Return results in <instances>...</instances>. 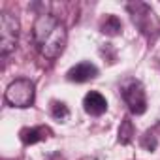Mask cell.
Segmentation results:
<instances>
[{
	"mask_svg": "<svg viewBox=\"0 0 160 160\" xmlns=\"http://www.w3.org/2000/svg\"><path fill=\"white\" fill-rule=\"evenodd\" d=\"M132 136H134L132 122H130L128 119H124V121H122V126H121V130H119V141H121V143H128V141L132 139Z\"/></svg>",
	"mask_w": 160,
	"mask_h": 160,
	"instance_id": "obj_11",
	"label": "cell"
},
{
	"mask_svg": "<svg viewBox=\"0 0 160 160\" xmlns=\"http://www.w3.org/2000/svg\"><path fill=\"white\" fill-rule=\"evenodd\" d=\"M83 109H85L89 115H92V117H100V115H104V113L108 111V100H106L100 92L91 91V92H87L85 98H83Z\"/></svg>",
	"mask_w": 160,
	"mask_h": 160,
	"instance_id": "obj_7",
	"label": "cell"
},
{
	"mask_svg": "<svg viewBox=\"0 0 160 160\" xmlns=\"http://www.w3.org/2000/svg\"><path fill=\"white\" fill-rule=\"evenodd\" d=\"M96 75H98V68L92 62H79L72 66L66 73L68 81H73V83H87L91 79H94Z\"/></svg>",
	"mask_w": 160,
	"mask_h": 160,
	"instance_id": "obj_6",
	"label": "cell"
},
{
	"mask_svg": "<svg viewBox=\"0 0 160 160\" xmlns=\"http://www.w3.org/2000/svg\"><path fill=\"white\" fill-rule=\"evenodd\" d=\"M130 17H132V23L139 28L141 34L149 36V38H156L160 34V19L156 17L154 10L143 2H132L126 6Z\"/></svg>",
	"mask_w": 160,
	"mask_h": 160,
	"instance_id": "obj_2",
	"label": "cell"
},
{
	"mask_svg": "<svg viewBox=\"0 0 160 160\" xmlns=\"http://www.w3.org/2000/svg\"><path fill=\"white\" fill-rule=\"evenodd\" d=\"M32 40H34L40 55L53 60L64 51L66 42H68V32H66V27L55 15L42 13L34 21Z\"/></svg>",
	"mask_w": 160,
	"mask_h": 160,
	"instance_id": "obj_1",
	"label": "cell"
},
{
	"mask_svg": "<svg viewBox=\"0 0 160 160\" xmlns=\"http://www.w3.org/2000/svg\"><path fill=\"white\" fill-rule=\"evenodd\" d=\"M4 98L12 108H19V109L30 108L34 104V98H36V87L30 79L19 77V79H15V81H12L8 85V89L4 92Z\"/></svg>",
	"mask_w": 160,
	"mask_h": 160,
	"instance_id": "obj_3",
	"label": "cell"
},
{
	"mask_svg": "<svg viewBox=\"0 0 160 160\" xmlns=\"http://www.w3.org/2000/svg\"><path fill=\"white\" fill-rule=\"evenodd\" d=\"M45 134H49V128H45V126L25 128V130H21V141H23L25 145H34V143L45 139V138H47Z\"/></svg>",
	"mask_w": 160,
	"mask_h": 160,
	"instance_id": "obj_8",
	"label": "cell"
},
{
	"mask_svg": "<svg viewBox=\"0 0 160 160\" xmlns=\"http://www.w3.org/2000/svg\"><path fill=\"white\" fill-rule=\"evenodd\" d=\"M100 30H102L106 36H117V34H121V30H122V23H121V19H119L117 15H108V17L102 21Z\"/></svg>",
	"mask_w": 160,
	"mask_h": 160,
	"instance_id": "obj_9",
	"label": "cell"
},
{
	"mask_svg": "<svg viewBox=\"0 0 160 160\" xmlns=\"http://www.w3.org/2000/svg\"><path fill=\"white\" fill-rule=\"evenodd\" d=\"M51 115L57 121H66L70 117V109H68V106L64 102H57L55 100V102H51Z\"/></svg>",
	"mask_w": 160,
	"mask_h": 160,
	"instance_id": "obj_10",
	"label": "cell"
},
{
	"mask_svg": "<svg viewBox=\"0 0 160 160\" xmlns=\"http://www.w3.org/2000/svg\"><path fill=\"white\" fill-rule=\"evenodd\" d=\"M122 98L128 106V109L134 115H143L147 111V94L145 89L139 81L130 79V81L122 87Z\"/></svg>",
	"mask_w": 160,
	"mask_h": 160,
	"instance_id": "obj_5",
	"label": "cell"
},
{
	"mask_svg": "<svg viewBox=\"0 0 160 160\" xmlns=\"http://www.w3.org/2000/svg\"><path fill=\"white\" fill-rule=\"evenodd\" d=\"M19 40V19L10 12L0 13V55L8 57L15 51Z\"/></svg>",
	"mask_w": 160,
	"mask_h": 160,
	"instance_id": "obj_4",
	"label": "cell"
}]
</instances>
